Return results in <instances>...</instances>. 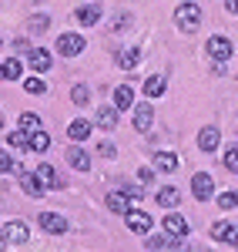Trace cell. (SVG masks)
I'll use <instances>...</instances> for the list:
<instances>
[{
  "label": "cell",
  "instance_id": "cell-1",
  "mask_svg": "<svg viewBox=\"0 0 238 252\" xmlns=\"http://www.w3.org/2000/svg\"><path fill=\"white\" fill-rule=\"evenodd\" d=\"M175 24H178L181 34H195L201 24V7L198 3H181L178 10H175Z\"/></svg>",
  "mask_w": 238,
  "mask_h": 252
},
{
  "label": "cell",
  "instance_id": "cell-2",
  "mask_svg": "<svg viewBox=\"0 0 238 252\" xmlns=\"http://www.w3.org/2000/svg\"><path fill=\"white\" fill-rule=\"evenodd\" d=\"M134 202H138V192H134V189H121V192L107 195V209H111V212H118V215H128Z\"/></svg>",
  "mask_w": 238,
  "mask_h": 252
},
{
  "label": "cell",
  "instance_id": "cell-3",
  "mask_svg": "<svg viewBox=\"0 0 238 252\" xmlns=\"http://www.w3.org/2000/svg\"><path fill=\"white\" fill-rule=\"evenodd\" d=\"M205 51H208V58L212 61H218V64H225V61L232 58V40L228 37H221V34H215V37H208V44H205Z\"/></svg>",
  "mask_w": 238,
  "mask_h": 252
},
{
  "label": "cell",
  "instance_id": "cell-4",
  "mask_svg": "<svg viewBox=\"0 0 238 252\" xmlns=\"http://www.w3.org/2000/svg\"><path fill=\"white\" fill-rule=\"evenodd\" d=\"M84 47H87V40L80 37V34H60L57 37V54L60 58H78Z\"/></svg>",
  "mask_w": 238,
  "mask_h": 252
},
{
  "label": "cell",
  "instance_id": "cell-5",
  "mask_svg": "<svg viewBox=\"0 0 238 252\" xmlns=\"http://www.w3.org/2000/svg\"><path fill=\"white\" fill-rule=\"evenodd\" d=\"M191 192H195L198 202L212 198V195H215V182H212V175H208V172H195V175H191Z\"/></svg>",
  "mask_w": 238,
  "mask_h": 252
},
{
  "label": "cell",
  "instance_id": "cell-6",
  "mask_svg": "<svg viewBox=\"0 0 238 252\" xmlns=\"http://www.w3.org/2000/svg\"><path fill=\"white\" fill-rule=\"evenodd\" d=\"M27 235H30L27 222L14 219V222H7V225H3V246H7V242H27Z\"/></svg>",
  "mask_w": 238,
  "mask_h": 252
},
{
  "label": "cell",
  "instance_id": "cell-7",
  "mask_svg": "<svg viewBox=\"0 0 238 252\" xmlns=\"http://www.w3.org/2000/svg\"><path fill=\"white\" fill-rule=\"evenodd\" d=\"M37 225L44 229V232H51V235L67 232V222H64V215H54V212H44V215L37 219Z\"/></svg>",
  "mask_w": 238,
  "mask_h": 252
},
{
  "label": "cell",
  "instance_id": "cell-8",
  "mask_svg": "<svg viewBox=\"0 0 238 252\" xmlns=\"http://www.w3.org/2000/svg\"><path fill=\"white\" fill-rule=\"evenodd\" d=\"M124 219H128V229H131V232H138V235H148V232H151V225H155L148 212H128Z\"/></svg>",
  "mask_w": 238,
  "mask_h": 252
},
{
  "label": "cell",
  "instance_id": "cell-9",
  "mask_svg": "<svg viewBox=\"0 0 238 252\" xmlns=\"http://www.w3.org/2000/svg\"><path fill=\"white\" fill-rule=\"evenodd\" d=\"M51 51H44V47H30V54H27V64L37 71V74H44V71H51Z\"/></svg>",
  "mask_w": 238,
  "mask_h": 252
},
{
  "label": "cell",
  "instance_id": "cell-10",
  "mask_svg": "<svg viewBox=\"0 0 238 252\" xmlns=\"http://www.w3.org/2000/svg\"><path fill=\"white\" fill-rule=\"evenodd\" d=\"M91 131H94V125H91L87 118H74V121L67 125V138H71V141H87Z\"/></svg>",
  "mask_w": 238,
  "mask_h": 252
},
{
  "label": "cell",
  "instance_id": "cell-11",
  "mask_svg": "<svg viewBox=\"0 0 238 252\" xmlns=\"http://www.w3.org/2000/svg\"><path fill=\"white\" fill-rule=\"evenodd\" d=\"M67 165L78 168V172H87V168H91V155H87L80 145H71V148H67Z\"/></svg>",
  "mask_w": 238,
  "mask_h": 252
},
{
  "label": "cell",
  "instance_id": "cell-12",
  "mask_svg": "<svg viewBox=\"0 0 238 252\" xmlns=\"http://www.w3.org/2000/svg\"><path fill=\"white\" fill-rule=\"evenodd\" d=\"M20 189L30 195V198H40L44 195V182L37 178V172L30 175V172H20Z\"/></svg>",
  "mask_w": 238,
  "mask_h": 252
},
{
  "label": "cell",
  "instance_id": "cell-13",
  "mask_svg": "<svg viewBox=\"0 0 238 252\" xmlns=\"http://www.w3.org/2000/svg\"><path fill=\"white\" fill-rule=\"evenodd\" d=\"M155 202H158L161 209H168V212H171V209H178L181 195H178V189H175V185H164V189H158V198H155Z\"/></svg>",
  "mask_w": 238,
  "mask_h": 252
},
{
  "label": "cell",
  "instance_id": "cell-14",
  "mask_svg": "<svg viewBox=\"0 0 238 252\" xmlns=\"http://www.w3.org/2000/svg\"><path fill=\"white\" fill-rule=\"evenodd\" d=\"M161 225H164V232L168 235H178V239H185V235H188V222H185V219H181V215H164V222H161Z\"/></svg>",
  "mask_w": 238,
  "mask_h": 252
},
{
  "label": "cell",
  "instance_id": "cell-15",
  "mask_svg": "<svg viewBox=\"0 0 238 252\" xmlns=\"http://www.w3.org/2000/svg\"><path fill=\"white\" fill-rule=\"evenodd\" d=\"M212 239H218V242H238V229L232 222H215L212 225Z\"/></svg>",
  "mask_w": 238,
  "mask_h": 252
},
{
  "label": "cell",
  "instance_id": "cell-16",
  "mask_svg": "<svg viewBox=\"0 0 238 252\" xmlns=\"http://www.w3.org/2000/svg\"><path fill=\"white\" fill-rule=\"evenodd\" d=\"M218 141H221V135H218V128H201V135H198V148L201 152H215L218 148Z\"/></svg>",
  "mask_w": 238,
  "mask_h": 252
},
{
  "label": "cell",
  "instance_id": "cell-17",
  "mask_svg": "<svg viewBox=\"0 0 238 252\" xmlns=\"http://www.w3.org/2000/svg\"><path fill=\"white\" fill-rule=\"evenodd\" d=\"M114 108H118V111H128V108H134V88H128V84L114 88Z\"/></svg>",
  "mask_w": 238,
  "mask_h": 252
},
{
  "label": "cell",
  "instance_id": "cell-18",
  "mask_svg": "<svg viewBox=\"0 0 238 252\" xmlns=\"http://www.w3.org/2000/svg\"><path fill=\"white\" fill-rule=\"evenodd\" d=\"M34 172H37V178L44 182V189H60V185H64V178H60V175L54 172L51 165H37Z\"/></svg>",
  "mask_w": 238,
  "mask_h": 252
},
{
  "label": "cell",
  "instance_id": "cell-19",
  "mask_svg": "<svg viewBox=\"0 0 238 252\" xmlns=\"http://www.w3.org/2000/svg\"><path fill=\"white\" fill-rule=\"evenodd\" d=\"M138 64H141V51H138V47H124V51H118V67L134 71Z\"/></svg>",
  "mask_w": 238,
  "mask_h": 252
},
{
  "label": "cell",
  "instance_id": "cell-20",
  "mask_svg": "<svg viewBox=\"0 0 238 252\" xmlns=\"http://www.w3.org/2000/svg\"><path fill=\"white\" fill-rule=\"evenodd\" d=\"M151 121H155L151 104H138V108H134V128H138V131H148V128H151Z\"/></svg>",
  "mask_w": 238,
  "mask_h": 252
},
{
  "label": "cell",
  "instance_id": "cell-21",
  "mask_svg": "<svg viewBox=\"0 0 238 252\" xmlns=\"http://www.w3.org/2000/svg\"><path fill=\"white\" fill-rule=\"evenodd\" d=\"M20 71H24V64H20L17 58H7L3 64H0V78H3V81H17Z\"/></svg>",
  "mask_w": 238,
  "mask_h": 252
},
{
  "label": "cell",
  "instance_id": "cell-22",
  "mask_svg": "<svg viewBox=\"0 0 238 252\" xmlns=\"http://www.w3.org/2000/svg\"><path fill=\"white\" fill-rule=\"evenodd\" d=\"M155 168H158V172H175V168H178V155H175V152H158V155H155Z\"/></svg>",
  "mask_w": 238,
  "mask_h": 252
},
{
  "label": "cell",
  "instance_id": "cell-23",
  "mask_svg": "<svg viewBox=\"0 0 238 252\" xmlns=\"http://www.w3.org/2000/svg\"><path fill=\"white\" fill-rule=\"evenodd\" d=\"M164 88H168V81L161 78V74H151V78L144 81V94H148V97H161V94H164Z\"/></svg>",
  "mask_w": 238,
  "mask_h": 252
},
{
  "label": "cell",
  "instance_id": "cell-24",
  "mask_svg": "<svg viewBox=\"0 0 238 252\" xmlns=\"http://www.w3.org/2000/svg\"><path fill=\"white\" fill-rule=\"evenodd\" d=\"M98 128H104V131L118 128V108H101L98 111Z\"/></svg>",
  "mask_w": 238,
  "mask_h": 252
},
{
  "label": "cell",
  "instance_id": "cell-25",
  "mask_svg": "<svg viewBox=\"0 0 238 252\" xmlns=\"http://www.w3.org/2000/svg\"><path fill=\"white\" fill-rule=\"evenodd\" d=\"M74 17H78L80 24H84V27H94V24L101 20V10L94 7V3H87V7H80V10L74 14Z\"/></svg>",
  "mask_w": 238,
  "mask_h": 252
},
{
  "label": "cell",
  "instance_id": "cell-26",
  "mask_svg": "<svg viewBox=\"0 0 238 252\" xmlns=\"http://www.w3.org/2000/svg\"><path fill=\"white\" fill-rule=\"evenodd\" d=\"M47 148H51V135H47V131H34V135H30V152L44 155Z\"/></svg>",
  "mask_w": 238,
  "mask_h": 252
},
{
  "label": "cell",
  "instance_id": "cell-27",
  "mask_svg": "<svg viewBox=\"0 0 238 252\" xmlns=\"http://www.w3.org/2000/svg\"><path fill=\"white\" fill-rule=\"evenodd\" d=\"M20 128H24V131H30V135H34V131H44V128H40V115L24 111V115H20Z\"/></svg>",
  "mask_w": 238,
  "mask_h": 252
},
{
  "label": "cell",
  "instance_id": "cell-28",
  "mask_svg": "<svg viewBox=\"0 0 238 252\" xmlns=\"http://www.w3.org/2000/svg\"><path fill=\"white\" fill-rule=\"evenodd\" d=\"M7 141H10L14 148H20V152H30V131H24V128H20V131H10Z\"/></svg>",
  "mask_w": 238,
  "mask_h": 252
},
{
  "label": "cell",
  "instance_id": "cell-29",
  "mask_svg": "<svg viewBox=\"0 0 238 252\" xmlns=\"http://www.w3.org/2000/svg\"><path fill=\"white\" fill-rule=\"evenodd\" d=\"M0 172H3V175H20L24 168H20L17 158H10L7 152H3V155H0Z\"/></svg>",
  "mask_w": 238,
  "mask_h": 252
},
{
  "label": "cell",
  "instance_id": "cell-30",
  "mask_svg": "<svg viewBox=\"0 0 238 252\" xmlns=\"http://www.w3.org/2000/svg\"><path fill=\"white\" fill-rule=\"evenodd\" d=\"M71 101H74L78 108H84V104L91 101V91H87V84H74V88H71Z\"/></svg>",
  "mask_w": 238,
  "mask_h": 252
},
{
  "label": "cell",
  "instance_id": "cell-31",
  "mask_svg": "<svg viewBox=\"0 0 238 252\" xmlns=\"http://www.w3.org/2000/svg\"><path fill=\"white\" fill-rule=\"evenodd\" d=\"M24 91H27V94H47V84L40 78H27L24 81Z\"/></svg>",
  "mask_w": 238,
  "mask_h": 252
},
{
  "label": "cell",
  "instance_id": "cell-32",
  "mask_svg": "<svg viewBox=\"0 0 238 252\" xmlns=\"http://www.w3.org/2000/svg\"><path fill=\"white\" fill-rule=\"evenodd\" d=\"M225 168L238 175V145H235V148H228V152H225Z\"/></svg>",
  "mask_w": 238,
  "mask_h": 252
},
{
  "label": "cell",
  "instance_id": "cell-33",
  "mask_svg": "<svg viewBox=\"0 0 238 252\" xmlns=\"http://www.w3.org/2000/svg\"><path fill=\"white\" fill-rule=\"evenodd\" d=\"M155 172H158V168H138V185H141V189L155 182Z\"/></svg>",
  "mask_w": 238,
  "mask_h": 252
},
{
  "label": "cell",
  "instance_id": "cell-34",
  "mask_svg": "<svg viewBox=\"0 0 238 252\" xmlns=\"http://www.w3.org/2000/svg\"><path fill=\"white\" fill-rule=\"evenodd\" d=\"M34 34H40V31H47V14H37V17H30V24H27Z\"/></svg>",
  "mask_w": 238,
  "mask_h": 252
},
{
  "label": "cell",
  "instance_id": "cell-35",
  "mask_svg": "<svg viewBox=\"0 0 238 252\" xmlns=\"http://www.w3.org/2000/svg\"><path fill=\"white\" fill-rule=\"evenodd\" d=\"M218 205H221V209H235V205H238V195L235 192H221Z\"/></svg>",
  "mask_w": 238,
  "mask_h": 252
},
{
  "label": "cell",
  "instance_id": "cell-36",
  "mask_svg": "<svg viewBox=\"0 0 238 252\" xmlns=\"http://www.w3.org/2000/svg\"><path fill=\"white\" fill-rule=\"evenodd\" d=\"M128 24H131V17H128V14H118V17L111 20V34H118V31H124Z\"/></svg>",
  "mask_w": 238,
  "mask_h": 252
},
{
  "label": "cell",
  "instance_id": "cell-37",
  "mask_svg": "<svg viewBox=\"0 0 238 252\" xmlns=\"http://www.w3.org/2000/svg\"><path fill=\"white\" fill-rule=\"evenodd\" d=\"M98 155H101V158H114V148H111V145L104 141V145H101V148H98Z\"/></svg>",
  "mask_w": 238,
  "mask_h": 252
},
{
  "label": "cell",
  "instance_id": "cell-38",
  "mask_svg": "<svg viewBox=\"0 0 238 252\" xmlns=\"http://www.w3.org/2000/svg\"><path fill=\"white\" fill-rule=\"evenodd\" d=\"M225 7H228L232 14H238V0H225Z\"/></svg>",
  "mask_w": 238,
  "mask_h": 252
}]
</instances>
